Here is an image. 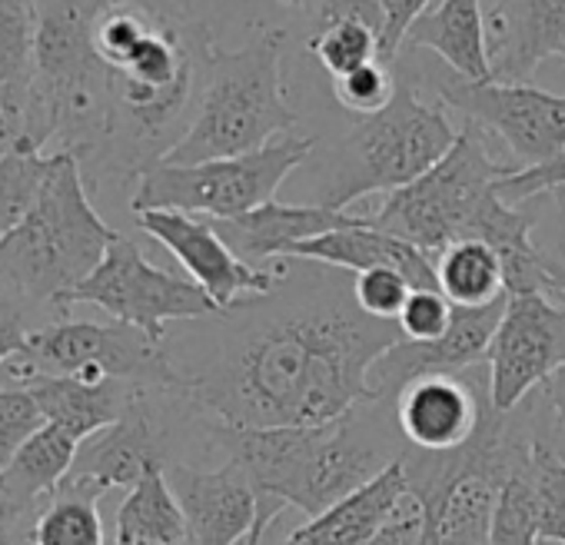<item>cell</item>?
Wrapping results in <instances>:
<instances>
[{"label": "cell", "instance_id": "1", "mask_svg": "<svg viewBox=\"0 0 565 545\" xmlns=\"http://www.w3.org/2000/svg\"><path fill=\"white\" fill-rule=\"evenodd\" d=\"M216 333L196 363H177L183 396L223 426H323L373 403V363L403 340L353 297V272L287 259L276 290L213 317Z\"/></svg>", "mask_w": 565, "mask_h": 545}, {"label": "cell", "instance_id": "2", "mask_svg": "<svg viewBox=\"0 0 565 545\" xmlns=\"http://www.w3.org/2000/svg\"><path fill=\"white\" fill-rule=\"evenodd\" d=\"M210 442L243 466L256 495H269L320 515L353 489L366 485L409 449L393 403L373 399L323 426H223L206 416Z\"/></svg>", "mask_w": 565, "mask_h": 545}, {"label": "cell", "instance_id": "3", "mask_svg": "<svg viewBox=\"0 0 565 545\" xmlns=\"http://www.w3.org/2000/svg\"><path fill=\"white\" fill-rule=\"evenodd\" d=\"M34 77L24 140L47 153H74L84 177L100 163L114 133L110 67L94 47V11L84 0H34Z\"/></svg>", "mask_w": 565, "mask_h": 545}, {"label": "cell", "instance_id": "4", "mask_svg": "<svg viewBox=\"0 0 565 545\" xmlns=\"http://www.w3.org/2000/svg\"><path fill=\"white\" fill-rule=\"evenodd\" d=\"M117 229L90 203V183L74 153H54L28 216L0 239V284L41 317H67V297L104 259Z\"/></svg>", "mask_w": 565, "mask_h": 545}, {"label": "cell", "instance_id": "5", "mask_svg": "<svg viewBox=\"0 0 565 545\" xmlns=\"http://www.w3.org/2000/svg\"><path fill=\"white\" fill-rule=\"evenodd\" d=\"M287 31L259 28L243 47H210L196 117L180 143L160 160L173 167L253 153L294 133L300 114L282 87Z\"/></svg>", "mask_w": 565, "mask_h": 545}, {"label": "cell", "instance_id": "6", "mask_svg": "<svg viewBox=\"0 0 565 545\" xmlns=\"http://www.w3.org/2000/svg\"><path fill=\"white\" fill-rule=\"evenodd\" d=\"M459 130L443 100H426L413 81H399L393 100L370 117H356L317 203L347 210L370 193H393L446 157Z\"/></svg>", "mask_w": 565, "mask_h": 545}, {"label": "cell", "instance_id": "7", "mask_svg": "<svg viewBox=\"0 0 565 545\" xmlns=\"http://www.w3.org/2000/svg\"><path fill=\"white\" fill-rule=\"evenodd\" d=\"M512 170L515 163L492 157L482 130L466 120L446 157L413 183L393 190L386 203L370 213V223L426 249L429 256H439L449 243L469 233L486 196Z\"/></svg>", "mask_w": 565, "mask_h": 545}, {"label": "cell", "instance_id": "8", "mask_svg": "<svg viewBox=\"0 0 565 545\" xmlns=\"http://www.w3.org/2000/svg\"><path fill=\"white\" fill-rule=\"evenodd\" d=\"M8 386H24L34 376H77V380H127L150 389H180L183 373L167 350L130 323L94 320H51L31 330L24 350L4 363Z\"/></svg>", "mask_w": 565, "mask_h": 545}, {"label": "cell", "instance_id": "9", "mask_svg": "<svg viewBox=\"0 0 565 545\" xmlns=\"http://www.w3.org/2000/svg\"><path fill=\"white\" fill-rule=\"evenodd\" d=\"M313 147L317 137L287 133L239 157H220L186 167L153 163L134 180L130 210H180L210 220L239 216L276 200L282 180L310 160Z\"/></svg>", "mask_w": 565, "mask_h": 545}, {"label": "cell", "instance_id": "10", "mask_svg": "<svg viewBox=\"0 0 565 545\" xmlns=\"http://www.w3.org/2000/svg\"><path fill=\"white\" fill-rule=\"evenodd\" d=\"M77 303L100 307L120 323L143 330L153 340H167V323H193L216 317V303L190 280L153 266L143 249L117 233L90 277L67 297V310Z\"/></svg>", "mask_w": 565, "mask_h": 545}, {"label": "cell", "instance_id": "11", "mask_svg": "<svg viewBox=\"0 0 565 545\" xmlns=\"http://www.w3.org/2000/svg\"><path fill=\"white\" fill-rule=\"evenodd\" d=\"M433 94L479 130L495 133L519 170L565 150V97L529 81H469L446 64L433 71Z\"/></svg>", "mask_w": 565, "mask_h": 545}, {"label": "cell", "instance_id": "12", "mask_svg": "<svg viewBox=\"0 0 565 545\" xmlns=\"http://www.w3.org/2000/svg\"><path fill=\"white\" fill-rule=\"evenodd\" d=\"M186 403L180 389L143 386L117 423L87 436L64 482L94 492L97 499L110 489H130L150 469L170 466L173 413Z\"/></svg>", "mask_w": 565, "mask_h": 545}, {"label": "cell", "instance_id": "13", "mask_svg": "<svg viewBox=\"0 0 565 545\" xmlns=\"http://www.w3.org/2000/svg\"><path fill=\"white\" fill-rule=\"evenodd\" d=\"M565 363V303L545 293H505L502 320L489 343V399L512 413Z\"/></svg>", "mask_w": 565, "mask_h": 545}, {"label": "cell", "instance_id": "14", "mask_svg": "<svg viewBox=\"0 0 565 545\" xmlns=\"http://www.w3.org/2000/svg\"><path fill=\"white\" fill-rule=\"evenodd\" d=\"M137 226L153 236L173 259L186 269V277L216 303V310H230L249 297L269 293L279 287L287 259H276L273 269L253 266L230 249L210 216L180 213V210H137Z\"/></svg>", "mask_w": 565, "mask_h": 545}, {"label": "cell", "instance_id": "15", "mask_svg": "<svg viewBox=\"0 0 565 545\" xmlns=\"http://www.w3.org/2000/svg\"><path fill=\"white\" fill-rule=\"evenodd\" d=\"M505 297L489 307H456L452 323L436 340H396L370 370L376 399L393 403L399 389L433 373H466L489 356L492 333L502 320Z\"/></svg>", "mask_w": 565, "mask_h": 545}, {"label": "cell", "instance_id": "16", "mask_svg": "<svg viewBox=\"0 0 565 545\" xmlns=\"http://www.w3.org/2000/svg\"><path fill=\"white\" fill-rule=\"evenodd\" d=\"M466 373H433L399 389L393 399V416L409 449L449 452L476 436L492 399L489 380L482 393L479 380Z\"/></svg>", "mask_w": 565, "mask_h": 545}, {"label": "cell", "instance_id": "17", "mask_svg": "<svg viewBox=\"0 0 565 545\" xmlns=\"http://www.w3.org/2000/svg\"><path fill=\"white\" fill-rule=\"evenodd\" d=\"M170 489L186 515L193 545H243L256 525L259 499L256 485L233 459L216 469H196L186 462L167 466Z\"/></svg>", "mask_w": 565, "mask_h": 545}, {"label": "cell", "instance_id": "18", "mask_svg": "<svg viewBox=\"0 0 565 545\" xmlns=\"http://www.w3.org/2000/svg\"><path fill=\"white\" fill-rule=\"evenodd\" d=\"M492 81H529L565 61V0H492L486 14Z\"/></svg>", "mask_w": 565, "mask_h": 545}, {"label": "cell", "instance_id": "19", "mask_svg": "<svg viewBox=\"0 0 565 545\" xmlns=\"http://www.w3.org/2000/svg\"><path fill=\"white\" fill-rule=\"evenodd\" d=\"M370 216H356L347 210H333L323 203H310V206H294V203H279L269 200L256 210H246L239 216H226V220H213V226L220 229V236L230 243V249L236 256H243L253 266H266L287 256L297 243L313 239L320 233L330 229H343V226H356L366 223Z\"/></svg>", "mask_w": 565, "mask_h": 545}, {"label": "cell", "instance_id": "20", "mask_svg": "<svg viewBox=\"0 0 565 545\" xmlns=\"http://www.w3.org/2000/svg\"><path fill=\"white\" fill-rule=\"evenodd\" d=\"M282 259H307V263H327V266H340L350 272H363L373 266H390L399 269L403 277L419 290H439L436 284V256H429L426 249L376 229L370 220L356 223V226H343V229H330L320 233L313 239L297 243Z\"/></svg>", "mask_w": 565, "mask_h": 545}, {"label": "cell", "instance_id": "21", "mask_svg": "<svg viewBox=\"0 0 565 545\" xmlns=\"http://www.w3.org/2000/svg\"><path fill=\"white\" fill-rule=\"evenodd\" d=\"M406 495H409V479L403 459H396L383 472H376L366 485L353 489L320 515L307 519V525L294 528L276 545H366L390 522V515L403 505Z\"/></svg>", "mask_w": 565, "mask_h": 545}, {"label": "cell", "instance_id": "22", "mask_svg": "<svg viewBox=\"0 0 565 545\" xmlns=\"http://www.w3.org/2000/svg\"><path fill=\"white\" fill-rule=\"evenodd\" d=\"M310 54L337 81L383 57L380 0H310Z\"/></svg>", "mask_w": 565, "mask_h": 545}, {"label": "cell", "instance_id": "23", "mask_svg": "<svg viewBox=\"0 0 565 545\" xmlns=\"http://www.w3.org/2000/svg\"><path fill=\"white\" fill-rule=\"evenodd\" d=\"M81 439L64 426L44 423L0 472V505L14 519L34 525L44 502H51L77 459Z\"/></svg>", "mask_w": 565, "mask_h": 545}, {"label": "cell", "instance_id": "24", "mask_svg": "<svg viewBox=\"0 0 565 545\" xmlns=\"http://www.w3.org/2000/svg\"><path fill=\"white\" fill-rule=\"evenodd\" d=\"M403 47L433 51L459 77L492 81L482 0H439L409 28Z\"/></svg>", "mask_w": 565, "mask_h": 545}, {"label": "cell", "instance_id": "25", "mask_svg": "<svg viewBox=\"0 0 565 545\" xmlns=\"http://www.w3.org/2000/svg\"><path fill=\"white\" fill-rule=\"evenodd\" d=\"M38 399L47 423L64 426L74 439H87L124 416L134 396L143 389L127 380H77V376H34L24 383Z\"/></svg>", "mask_w": 565, "mask_h": 545}, {"label": "cell", "instance_id": "26", "mask_svg": "<svg viewBox=\"0 0 565 545\" xmlns=\"http://www.w3.org/2000/svg\"><path fill=\"white\" fill-rule=\"evenodd\" d=\"M114 545H193L167 469H150L140 482L130 485L117 509Z\"/></svg>", "mask_w": 565, "mask_h": 545}, {"label": "cell", "instance_id": "27", "mask_svg": "<svg viewBox=\"0 0 565 545\" xmlns=\"http://www.w3.org/2000/svg\"><path fill=\"white\" fill-rule=\"evenodd\" d=\"M436 284L452 307H489L505 297L502 263L476 236H462L436 256Z\"/></svg>", "mask_w": 565, "mask_h": 545}, {"label": "cell", "instance_id": "28", "mask_svg": "<svg viewBox=\"0 0 565 545\" xmlns=\"http://www.w3.org/2000/svg\"><path fill=\"white\" fill-rule=\"evenodd\" d=\"M34 0H0V104L24 137V110L34 77Z\"/></svg>", "mask_w": 565, "mask_h": 545}, {"label": "cell", "instance_id": "29", "mask_svg": "<svg viewBox=\"0 0 565 545\" xmlns=\"http://www.w3.org/2000/svg\"><path fill=\"white\" fill-rule=\"evenodd\" d=\"M31 545H107L97 495L61 482L57 495L31 525Z\"/></svg>", "mask_w": 565, "mask_h": 545}, {"label": "cell", "instance_id": "30", "mask_svg": "<svg viewBox=\"0 0 565 545\" xmlns=\"http://www.w3.org/2000/svg\"><path fill=\"white\" fill-rule=\"evenodd\" d=\"M54 153L34 147L31 140H18L11 153L0 157V239H4L34 206Z\"/></svg>", "mask_w": 565, "mask_h": 545}, {"label": "cell", "instance_id": "31", "mask_svg": "<svg viewBox=\"0 0 565 545\" xmlns=\"http://www.w3.org/2000/svg\"><path fill=\"white\" fill-rule=\"evenodd\" d=\"M489 545H539L535 489H532V452L505 475V482L499 489L492 525H489Z\"/></svg>", "mask_w": 565, "mask_h": 545}, {"label": "cell", "instance_id": "32", "mask_svg": "<svg viewBox=\"0 0 565 545\" xmlns=\"http://www.w3.org/2000/svg\"><path fill=\"white\" fill-rule=\"evenodd\" d=\"M532 489L539 538L565 542V459L539 439L532 449Z\"/></svg>", "mask_w": 565, "mask_h": 545}, {"label": "cell", "instance_id": "33", "mask_svg": "<svg viewBox=\"0 0 565 545\" xmlns=\"http://www.w3.org/2000/svg\"><path fill=\"white\" fill-rule=\"evenodd\" d=\"M396 87H399V77L393 74V64L383 57L333 81V94H337L340 107L353 117L380 114L393 100Z\"/></svg>", "mask_w": 565, "mask_h": 545}, {"label": "cell", "instance_id": "34", "mask_svg": "<svg viewBox=\"0 0 565 545\" xmlns=\"http://www.w3.org/2000/svg\"><path fill=\"white\" fill-rule=\"evenodd\" d=\"M44 413L31 389L0 386V472L18 456V449L44 426Z\"/></svg>", "mask_w": 565, "mask_h": 545}, {"label": "cell", "instance_id": "35", "mask_svg": "<svg viewBox=\"0 0 565 545\" xmlns=\"http://www.w3.org/2000/svg\"><path fill=\"white\" fill-rule=\"evenodd\" d=\"M413 290L416 287L403 277V272L390 269V266H373V269L353 272V297H356L360 310L376 320H396Z\"/></svg>", "mask_w": 565, "mask_h": 545}, {"label": "cell", "instance_id": "36", "mask_svg": "<svg viewBox=\"0 0 565 545\" xmlns=\"http://www.w3.org/2000/svg\"><path fill=\"white\" fill-rule=\"evenodd\" d=\"M456 307L449 303V297L443 290H429L419 287L406 297L396 323L403 330V340H436L449 330Z\"/></svg>", "mask_w": 565, "mask_h": 545}, {"label": "cell", "instance_id": "37", "mask_svg": "<svg viewBox=\"0 0 565 545\" xmlns=\"http://www.w3.org/2000/svg\"><path fill=\"white\" fill-rule=\"evenodd\" d=\"M41 320L44 317L24 297H18L14 290L0 284V370H4V363L11 356H18L24 350L31 330L44 327Z\"/></svg>", "mask_w": 565, "mask_h": 545}, {"label": "cell", "instance_id": "38", "mask_svg": "<svg viewBox=\"0 0 565 545\" xmlns=\"http://www.w3.org/2000/svg\"><path fill=\"white\" fill-rule=\"evenodd\" d=\"M565 186V150L545 163H535V167H525V170H512L505 173L495 190L502 193V200L509 203H529L535 196H545L552 190Z\"/></svg>", "mask_w": 565, "mask_h": 545}, {"label": "cell", "instance_id": "39", "mask_svg": "<svg viewBox=\"0 0 565 545\" xmlns=\"http://www.w3.org/2000/svg\"><path fill=\"white\" fill-rule=\"evenodd\" d=\"M383 8V61H396L409 28L429 11V0H380Z\"/></svg>", "mask_w": 565, "mask_h": 545}, {"label": "cell", "instance_id": "40", "mask_svg": "<svg viewBox=\"0 0 565 545\" xmlns=\"http://www.w3.org/2000/svg\"><path fill=\"white\" fill-rule=\"evenodd\" d=\"M542 389V396H545V403L552 406V413H555V419L558 423H565V363L539 386Z\"/></svg>", "mask_w": 565, "mask_h": 545}, {"label": "cell", "instance_id": "41", "mask_svg": "<svg viewBox=\"0 0 565 545\" xmlns=\"http://www.w3.org/2000/svg\"><path fill=\"white\" fill-rule=\"evenodd\" d=\"M0 545H31V525L0 505Z\"/></svg>", "mask_w": 565, "mask_h": 545}, {"label": "cell", "instance_id": "42", "mask_svg": "<svg viewBox=\"0 0 565 545\" xmlns=\"http://www.w3.org/2000/svg\"><path fill=\"white\" fill-rule=\"evenodd\" d=\"M545 196H555V210H558V226H562V243H558V263H562V269H565V186H558V190H552V193H545Z\"/></svg>", "mask_w": 565, "mask_h": 545}, {"label": "cell", "instance_id": "43", "mask_svg": "<svg viewBox=\"0 0 565 545\" xmlns=\"http://www.w3.org/2000/svg\"><path fill=\"white\" fill-rule=\"evenodd\" d=\"M416 545H443V542H439V538H436V535H433V532L423 525V535H419V542H416Z\"/></svg>", "mask_w": 565, "mask_h": 545}, {"label": "cell", "instance_id": "44", "mask_svg": "<svg viewBox=\"0 0 565 545\" xmlns=\"http://www.w3.org/2000/svg\"><path fill=\"white\" fill-rule=\"evenodd\" d=\"M279 4H310V0H279Z\"/></svg>", "mask_w": 565, "mask_h": 545}, {"label": "cell", "instance_id": "45", "mask_svg": "<svg viewBox=\"0 0 565 545\" xmlns=\"http://www.w3.org/2000/svg\"><path fill=\"white\" fill-rule=\"evenodd\" d=\"M539 545H565V542H552V538H539Z\"/></svg>", "mask_w": 565, "mask_h": 545}, {"label": "cell", "instance_id": "46", "mask_svg": "<svg viewBox=\"0 0 565 545\" xmlns=\"http://www.w3.org/2000/svg\"><path fill=\"white\" fill-rule=\"evenodd\" d=\"M562 303H565V297H562Z\"/></svg>", "mask_w": 565, "mask_h": 545}]
</instances>
